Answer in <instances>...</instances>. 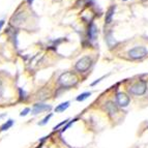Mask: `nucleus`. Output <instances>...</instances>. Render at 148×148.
Returning a JSON list of instances; mask_svg holds the SVG:
<instances>
[{
	"label": "nucleus",
	"mask_w": 148,
	"mask_h": 148,
	"mask_svg": "<svg viewBox=\"0 0 148 148\" xmlns=\"http://www.w3.org/2000/svg\"><path fill=\"white\" fill-rule=\"evenodd\" d=\"M78 83V78L76 75L73 74L72 72L63 73L61 76L58 78V84L62 88H69V87L76 86Z\"/></svg>",
	"instance_id": "nucleus-1"
},
{
	"label": "nucleus",
	"mask_w": 148,
	"mask_h": 148,
	"mask_svg": "<svg viewBox=\"0 0 148 148\" xmlns=\"http://www.w3.org/2000/svg\"><path fill=\"white\" fill-rule=\"evenodd\" d=\"M92 65V59L89 56H84L82 57L81 59H79L77 61L76 65H75V69H76L77 72L79 73H85L87 72Z\"/></svg>",
	"instance_id": "nucleus-2"
},
{
	"label": "nucleus",
	"mask_w": 148,
	"mask_h": 148,
	"mask_svg": "<svg viewBox=\"0 0 148 148\" xmlns=\"http://www.w3.org/2000/svg\"><path fill=\"white\" fill-rule=\"evenodd\" d=\"M147 90V83L145 81H139L128 88V92L133 95H142Z\"/></svg>",
	"instance_id": "nucleus-3"
},
{
	"label": "nucleus",
	"mask_w": 148,
	"mask_h": 148,
	"mask_svg": "<svg viewBox=\"0 0 148 148\" xmlns=\"http://www.w3.org/2000/svg\"><path fill=\"white\" fill-rule=\"evenodd\" d=\"M148 54V50L145 47H135L127 52V55L132 59H142Z\"/></svg>",
	"instance_id": "nucleus-4"
},
{
	"label": "nucleus",
	"mask_w": 148,
	"mask_h": 148,
	"mask_svg": "<svg viewBox=\"0 0 148 148\" xmlns=\"http://www.w3.org/2000/svg\"><path fill=\"white\" fill-rule=\"evenodd\" d=\"M116 103L119 107L121 108H125L130 105L131 103V99L127 94H125L124 92H118L116 94Z\"/></svg>",
	"instance_id": "nucleus-5"
},
{
	"label": "nucleus",
	"mask_w": 148,
	"mask_h": 148,
	"mask_svg": "<svg viewBox=\"0 0 148 148\" xmlns=\"http://www.w3.org/2000/svg\"><path fill=\"white\" fill-rule=\"evenodd\" d=\"M52 109V106L47 104H42V103H36V104L33 105L31 109V113L33 115H37V114L42 113L44 111H50Z\"/></svg>",
	"instance_id": "nucleus-6"
},
{
	"label": "nucleus",
	"mask_w": 148,
	"mask_h": 148,
	"mask_svg": "<svg viewBox=\"0 0 148 148\" xmlns=\"http://www.w3.org/2000/svg\"><path fill=\"white\" fill-rule=\"evenodd\" d=\"M105 110L110 116H113V115H115L117 113V106L114 101H109L105 104Z\"/></svg>",
	"instance_id": "nucleus-7"
},
{
	"label": "nucleus",
	"mask_w": 148,
	"mask_h": 148,
	"mask_svg": "<svg viewBox=\"0 0 148 148\" xmlns=\"http://www.w3.org/2000/svg\"><path fill=\"white\" fill-rule=\"evenodd\" d=\"M96 36H97V28L93 23H91L88 28V37L90 40H95Z\"/></svg>",
	"instance_id": "nucleus-8"
},
{
	"label": "nucleus",
	"mask_w": 148,
	"mask_h": 148,
	"mask_svg": "<svg viewBox=\"0 0 148 148\" xmlns=\"http://www.w3.org/2000/svg\"><path fill=\"white\" fill-rule=\"evenodd\" d=\"M115 10H116V6H115V5L111 6V8L108 10V12H107V14H106V23L107 24H110V23L112 22V18H113V16H114Z\"/></svg>",
	"instance_id": "nucleus-9"
},
{
	"label": "nucleus",
	"mask_w": 148,
	"mask_h": 148,
	"mask_svg": "<svg viewBox=\"0 0 148 148\" xmlns=\"http://www.w3.org/2000/svg\"><path fill=\"white\" fill-rule=\"evenodd\" d=\"M69 101H64V103H61L60 105H58L57 107H55V112L56 113H61V112H64L65 110H66L67 108L69 107Z\"/></svg>",
	"instance_id": "nucleus-10"
},
{
	"label": "nucleus",
	"mask_w": 148,
	"mask_h": 148,
	"mask_svg": "<svg viewBox=\"0 0 148 148\" xmlns=\"http://www.w3.org/2000/svg\"><path fill=\"white\" fill-rule=\"evenodd\" d=\"M14 122H15V121L12 120V119H8L6 122H4V123L1 125V127H0V131L5 132V131H8V130H10V128L14 125Z\"/></svg>",
	"instance_id": "nucleus-11"
},
{
	"label": "nucleus",
	"mask_w": 148,
	"mask_h": 148,
	"mask_svg": "<svg viewBox=\"0 0 148 148\" xmlns=\"http://www.w3.org/2000/svg\"><path fill=\"white\" fill-rule=\"evenodd\" d=\"M91 95V92L90 91H86V92H83V93L79 94V95L76 97V101H84L85 99H87L89 96Z\"/></svg>",
	"instance_id": "nucleus-12"
},
{
	"label": "nucleus",
	"mask_w": 148,
	"mask_h": 148,
	"mask_svg": "<svg viewBox=\"0 0 148 148\" xmlns=\"http://www.w3.org/2000/svg\"><path fill=\"white\" fill-rule=\"evenodd\" d=\"M52 116H53V114L52 113H50L49 115H47V116L45 117L44 119H42V121H40V122H38V125H40V126H42V125H46V124L48 123V122H49V120L51 118H52Z\"/></svg>",
	"instance_id": "nucleus-13"
},
{
	"label": "nucleus",
	"mask_w": 148,
	"mask_h": 148,
	"mask_svg": "<svg viewBox=\"0 0 148 148\" xmlns=\"http://www.w3.org/2000/svg\"><path fill=\"white\" fill-rule=\"evenodd\" d=\"M77 120H78V118H74V119H73V120H69V122H67V123L65 124V125H64L63 127L61 128V133H64V132L66 131L67 128H69V126L72 125V124H74V123H75V122H76Z\"/></svg>",
	"instance_id": "nucleus-14"
},
{
	"label": "nucleus",
	"mask_w": 148,
	"mask_h": 148,
	"mask_svg": "<svg viewBox=\"0 0 148 148\" xmlns=\"http://www.w3.org/2000/svg\"><path fill=\"white\" fill-rule=\"evenodd\" d=\"M69 119H65V120H63L62 121V122H60V123H58L57 124V125H55L54 127H53V130H54V131H56V130H58V128L60 127V126H62L64 124V125H65V124L67 123V122H69Z\"/></svg>",
	"instance_id": "nucleus-15"
},
{
	"label": "nucleus",
	"mask_w": 148,
	"mask_h": 148,
	"mask_svg": "<svg viewBox=\"0 0 148 148\" xmlns=\"http://www.w3.org/2000/svg\"><path fill=\"white\" fill-rule=\"evenodd\" d=\"M19 92H20V99H27V94H26V92H25L24 90H22V88L19 89Z\"/></svg>",
	"instance_id": "nucleus-16"
},
{
	"label": "nucleus",
	"mask_w": 148,
	"mask_h": 148,
	"mask_svg": "<svg viewBox=\"0 0 148 148\" xmlns=\"http://www.w3.org/2000/svg\"><path fill=\"white\" fill-rule=\"evenodd\" d=\"M29 112H31V110H30V108H25L24 110H23L22 112L20 113V116H26V115H28L29 114Z\"/></svg>",
	"instance_id": "nucleus-17"
},
{
	"label": "nucleus",
	"mask_w": 148,
	"mask_h": 148,
	"mask_svg": "<svg viewBox=\"0 0 148 148\" xmlns=\"http://www.w3.org/2000/svg\"><path fill=\"white\" fill-rule=\"evenodd\" d=\"M103 78H104V77H101V78H99V79H97V80H96V81H94L93 83H91V86H94V85H96V84H97V83H99V82L101 81V79H103Z\"/></svg>",
	"instance_id": "nucleus-18"
},
{
	"label": "nucleus",
	"mask_w": 148,
	"mask_h": 148,
	"mask_svg": "<svg viewBox=\"0 0 148 148\" xmlns=\"http://www.w3.org/2000/svg\"><path fill=\"white\" fill-rule=\"evenodd\" d=\"M3 94V86H2V83H1V81H0V97L2 96Z\"/></svg>",
	"instance_id": "nucleus-19"
},
{
	"label": "nucleus",
	"mask_w": 148,
	"mask_h": 148,
	"mask_svg": "<svg viewBox=\"0 0 148 148\" xmlns=\"http://www.w3.org/2000/svg\"><path fill=\"white\" fill-rule=\"evenodd\" d=\"M48 138H49V136L42 137V139H40V140H38V141H40V143H42V142H44V141H45V140H47V139H48Z\"/></svg>",
	"instance_id": "nucleus-20"
},
{
	"label": "nucleus",
	"mask_w": 148,
	"mask_h": 148,
	"mask_svg": "<svg viewBox=\"0 0 148 148\" xmlns=\"http://www.w3.org/2000/svg\"><path fill=\"white\" fill-rule=\"evenodd\" d=\"M3 24H4V21L1 20V21H0V29H1V27L3 26Z\"/></svg>",
	"instance_id": "nucleus-21"
},
{
	"label": "nucleus",
	"mask_w": 148,
	"mask_h": 148,
	"mask_svg": "<svg viewBox=\"0 0 148 148\" xmlns=\"http://www.w3.org/2000/svg\"><path fill=\"white\" fill-rule=\"evenodd\" d=\"M33 1H34V0H27V2L29 3V4H31V3L33 2Z\"/></svg>",
	"instance_id": "nucleus-22"
},
{
	"label": "nucleus",
	"mask_w": 148,
	"mask_h": 148,
	"mask_svg": "<svg viewBox=\"0 0 148 148\" xmlns=\"http://www.w3.org/2000/svg\"><path fill=\"white\" fill-rule=\"evenodd\" d=\"M42 143H40V146H37L36 148H42Z\"/></svg>",
	"instance_id": "nucleus-23"
},
{
	"label": "nucleus",
	"mask_w": 148,
	"mask_h": 148,
	"mask_svg": "<svg viewBox=\"0 0 148 148\" xmlns=\"http://www.w3.org/2000/svg\"><path fill=\"white\" fill-rule=\"evenodd\" d=\"M123 1H127V0H123Z\"/></svg>",
	"instance_id": "nucleus-24"
}]
</instances>
